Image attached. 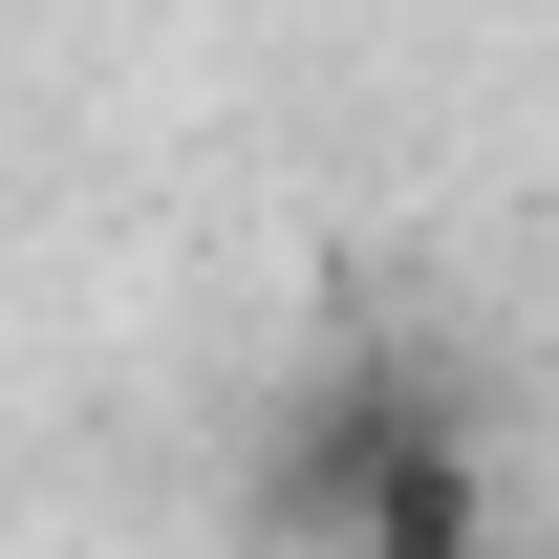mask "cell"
<instances>
[{
	"mask_svg": "<svg viewBox=\"0 0 559 559\" xmlns=\"http://www.w3.org/2000/svg\"><path fill=\"white\" fill-rule=\"evenodd\" d=\"M430 409H452V388H430L409 345H345L323 388H301V409H280V452H259V538H280V559H323V516H345V474L388 452V430H430Z\"/></svg>",
	"mask_w": 559,
	"mask_h": 559,
	"instance_id": "cell-1",
	"label": "cell"
},
{
	"mask_svg": "<svg viewBox=\"0 0 559 559\" xmlns=\"http://www.w3.org/2000/svg\"><path fill=\"white\" fill-rule=\"evenodd\" d=\"M323 559H516V516H495V452H474V409L388 430V452L345 474V516H323Z\"/></svg>",
	"mask_w": 559,
	"mask_h": 559,
	"instance_id": "cell-2",
	"label": "cell"
}]
</instances>
